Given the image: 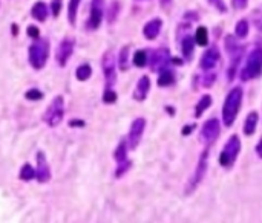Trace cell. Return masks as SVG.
<instances>
[{
	"label": "cell",
	"mask_w": 262,
	"mask_h": 223,
	"mask_svg": "<svg viewBox=\"0 0 262 223\" xmlns=\"http://www.w3.org/2000/svg\"><path fill=\"white\" fill-rule=\"evenodd\" d=\"M256 153L259 155V157H262V139L258 142V145H256Z\"/></svg>",
	"instance_id": "obj_42"
},
{
	"label": "cell",
	"mask_w": 262,
	"mask_h": 223,
	"mask_svg": "<svg viewBox=\"0 0 262 223\" xmlns=\"http://www.w3.org/2000/svg\"><path fill=\"white\" fill-rule=\"evenodd\" d=\"M261 73H262V49L255 47L247 57L245 66L239 72V78L242 81H250L258 78Z\"/></svg>",
	"instance_id": "obj_2"
},
{
	"label": "cell",
	"mask_w": 262,
	"mask_h": 223,
	"mask_svg": "<svg viewBox=\"0 0 262 223\" xmlns=\"http://www.w3.org/2000/svg\"><path fill=\"white\" fill-rule=\"evenodd\" d=\"M128 55H129V46H124L120 51V58H118V66H120L121 70H128L129 69Z\"/></svg>",
	"instance_id": "obj_30"
},
{
	"label": "cell",
	"mask_w": 262,
	"mask_h": 223,
	"mask_svg": "<svg viewBox=\"0 0 262 223\" xmlns=\"http://www.w3.org/2000/svg\"><path fill=\"white\" fill-rule=\"evenodd\" d=\"M207 162H209V148H206V150L201 153V156H199L196 170H195L193 176L190 178L189 183H187V187H185V194H192L196 190L198 185L203 182V179L206 176V171H207Z\"/></svg>",
	"instance_id": "obj_7"
},
{
	"label": "cell",
	"mask_w": 262,
	"mask_h": 223,
	"mask_svg": "<svg viewBox=\"0 0 262 223\" xmlns=\"http://www.w3.org/2000/svg\"><path fill=\"white\" fill-rule=\"evenodd\" d=\"M35 160H37V170H35V178L39 182L45 183L51 179V170H49V165L46 162V157L43 155V152H39L35 155Z\"/></svg>",
	"instance_id": "obj_15"
},
{
	"label": "cell",
	"mask_w": 262,
	"mask_h": 223,
	"mask_svg": "<svg viewBox=\"0 0 262 223\" xmlns=\"http://www.w3.org/2000/svg\"><path fill=\"white\" fill-rule=\"evenodd\" d=\"M146 127V119L144 118H136L132 126H131V132H129V148H136L143 138V132Z\"/></svg>",
	"instance_id": "obj_13"
},
{
	"label": "cell",
	"mask_w": 262,
	"mask_h": 223,
	"mask_svg": "<svg viewBox=\"0 0 262 223\" xmlns=\"http://www.w3.org/2000/svg\"><path fill=\"white\" fill-rule=\"evenodd\" d=\"M28 35L31 37V39H40V29L34 26V24H31V26H28Z\"/></svg>",
	"instance_id": "obj_37"
},
{
	"label": "cell",
	"mask_w": 262,
	"mask_h": 223,
	"mask_svg": "<svg viewBox=\"0 0 262 223\" xmlns=\"http://www.w3.org/2000/svg\"><path fill=\"white\" fill-rule=\"evenodd\" d=\"M258 121H259L258 112H250V113L247 115L245 122H244V133H245L247 136H250V134L255 133L256 126H258Z\"/></svg>",
	"instance_id": "obj_19"
},
{
	"label": "cell",
	"mask_w": 262,
	"mask_h": 223,
	"mask_svg": "<svg viewBox=\"0 0 262 223\" xmlns=\"http://www.w3.org/2000/svg\"><path fill=\"white\" fill-rule=\"evenodd\" d=\"M170 3V0H161V5H163V6H167Z\"/></svg>",
	"instance_id": "obj_44"
},
{
	"label": "cell",
	"mask_w": 262,
	"mask_h": 223,
	"mask_svg": "<svg viewBox=\"0 0 262 223\" xmlns=\"http://www.w3.org/2000/svg\"><path fill=\"white\" fill-rule=\"evenodd\" d=\"M31 14L35 20L39 22H46L48 16H49V8L45 2H37L32 9H31Z\"/></svg>",
	"instance_id": "obj_18"
},
{
	"label": "cell",
	"mask_w": 262,
	"mask_h": 223,
	"mask_svg": "<svg viewBox=\"0 0 262 223\" xmlns=\"http://www.w3.org/2000/svg\"><path fill=\"white\" fill-rule=\"evenodd\" d=\"M173 83H175L173 70L166 67V69H163L159 72V77H158V86H159V88H167V86H172Z\"/></svg>",
	"instance_id": "obj_20"
},
{
	"label": "cell",
	"mask_w": 262,
	"mask_h": 223,
	"mask_svg": "<svg viewBox=\"0 0 262 223\" xmlns=\"http://www.w3.org/2000/svg\"><path fill=\"white\" fill-rule=\"evenodd\" d=\"M248 29H250V26H248V22L242 19V20H239L238 23H236L235 35L238 37V39H245L247 34H248Z\"/></svg>",
	"instance_id": "obj_27"
},
{
	"label": "cell",
	"mask_w": 262,
	"mask_h": 223,
	"mask_svg": "<svg viewBox=\"0 0 262 223\" xmlns=\"http://www.w3.org/2000/svg\"><path fill=\"white\" fill-rule=\"evenodd\" d=\"M193 129H195V126H187V127H184V129H183V134H189V133H192Z\"/></svg>",
	"instance_id": "obj_43"
},
{
	"label": "cell",
	"mask_w": 262,
	"mask_h": 223,
	"mask_svg": "<svg viewBox=\"0 0 262 223\" xmlns=\"http://www.w3.org/2000/svg\"><path fill=\"white\" fill-rule=\"evenodd\" d=\"M232 5L235 9H245L248 5V0H232Z\"/></svg>",
	"instance_id": "obj_38"
},
{
	"label": "cell",
	"mask_w": 262,
	"mask_h": 223,
	"mask_svg": "<svg viewBox=\"0 0 262 223\" xmlns=\"http://www.w3.org/2000/svg\"><path fill=\"white\" fill-rule=\"evenodd\" d=\"M20 179L25 180V182H28V180H32L35 179V170L29 165V164H25L20 170Z\"/></svg>",
	"instance_id": "obj_28"
},
{
	"label": "cell",
	"mask_w": 262,
	"mask_h": 223,
	"mask_svg": "<svg viewBox=\"0 0 262 223\" xmlns=\"http://www.w3.org/2000/svg\"><path fill=\"white\" fill-rule=\"evenodd\" d=\"M12 32H14V35H17V26H16V24L12 26Z\"/></svg>",
	"instance_id": "obj_45"
},
{
	"label": "cell",
	"mask_w": 262,
	"mask_h": 223,
	"mask_svg": "<svg viewBox=\"0 0 262 223\" xmlns=\"http://www.w3.org/2000/svg\"><path fill=\"white\" fill-rule=\"evenodd\" d=\"M241 152V141H239V136H230V139L227 141V144L224 145L222 152L219 155V164L226 168H230L235 162H236V157H238Z\"/></svg>",
	"instance_id": "obj_4"
},
{
	"label": "cell",
	"mask_w": 262,
	"mask_h": 223,
	"mask_svg": "<svg viewBox=\"0 0 262 223\" xmlns=\"http://www.w3.org/2000/svg\"><path fill=\"white\" fill-rule=\"evenodd\" d=\"M25 98H26V100H31V101H37V100H42L43 93L39 89H29L26 93H25Z\"/></svg>",
	"instance_id": "obj_34"
},
{
	"label": "cell",
	"mask_w": 262,
	"mask_h": 223,
	"mask_svg": "<svg viewBox=\"0 0 262 223\" xmlns=\"http://www.w3.org/2000/svg\"><path fill=\"white\" fill-rule=\"evenodd\" d=\"M49 55V42L46 39H37L35 43L29 46V63L34 69L40 70L45 67Z\"/></svg>",
	"instance_id": "obj_3"
},
{
	"label": "cell",
	"mask_w": 262,
	"mask_h": 223,
	"mask_svg": "<svg viewBox=\"0 0 262 223\" xmlns=\"http://www.w3.org/2000/svg\"><path fill=\"white\" fill-rule=\"evenodd\" d=\"M255 24L259 31H262V8L255 12Z\"/></svg>",
	"instance_id": "obj_39"
},
{
	"label": "cell",
	"mask_w": 262,
	"mask_h": 223,
	"mask_svg": "<svg viewBox=\"0 0 262 223\" xmlns=\"http://www.w3.org/2000/svg\"><path fill=\"white\" fill-rule=\"evenodd\" d=\"M204 72H206V75L203 77L201 84L204 86V88H210V86L213 84L215 80H216V73L213 70H204Z\"/></svg>",
	"instance_id": "obj_31"
},
{
	"label": "cell",
	"mask_w": 262,
	"mask_h": 223,
	"mask_svg": "<svg viewBox=\"0 0 262 223\" xmlns=\"http://www.w3.org/2000/svg\"><path fill=\"white\" fill-rule=\"evenodd\" d=\"M128 142L126 141H121L120 144H118V147H117V150H115V153H114V157H115V160L120 164V162H124V160H128Z\"/></svg>",
	"instance_id": "obj_23"
},
{
	"label": "cell",
	"mask_w": 262,
	"mask_h": 223,
	"mask_svg": "<svg viewBox=\"0 0 262 223\" xmlns=\"http://www.w3.org/2000/svg\"><path fill=\"white\" fill-rule=\"evenodd\" d=\"M131 167H132L131 160H124V162H120V164H118V168H117V171H115V176H117V178H121L123 175H126L128 170H129Z\"/></svg>",
	"instance_id": "obj_33"
},
{
	"label": "cell",
	"mask_w": 262,
	"mask_h": 223,
	"mask_svg": "<svg viewBox=\"0 0 262 223\" xmlns=\"http://www.w3.org/2000/svg\"><path fill=\"white\" fill-rule=\"evenodd\" d=\"M74 46H76V42H74L72 39H65L58 45L57 52H55V58H57V63L60 66H66L68 60L71 58V55L74 52Z\"/></svg>",
	"instance_id": "obj_12"
},
{
	"label": "cell",
	"mask_w": 262,
	"mask_h": 223,
	"mask_svg": "<svg viewBox=\"0 0 262 223\" xmlns=\"http://www.w3.org/2000/svg\"><path fill=\"white\" fill-rule=\"evenodd\" d=\"M103 14H105V0H92L91 17H89V22H87V28L98 29L103 20Z\"/></svg>",
	"instance_id": "obj_9"
},
{
	"label": "cell",
	"mask_w": 262,
	"mask_h": 223,
	"mask_svg": "<svg viewBox=\"0 0 262 223\" xmlns=\"http://www.w3.org/2000/svg\"><path fill=\"white\" fill-rule=\"evenodd\" d=\"M83 126H84V121H80V119L69 121V127H83Z\"/></svg>",
	"instance_id": "obj_41"
},
{
	"label": "cell",
	"mask_w": 262,
	"mask_h": 223,
	"mask_svg": "<svg viewBox=\"0 0 262 223\" xmlns=\"http://www.w3.org/2000/svg\"><path fill=\"white\" fill-rule=\"evenodd\" d=\"M149 61H151V67L154 72H161L169 66V63H172V57L167 49L163 47V49H157Z\"/></svg>",
	"instance_id": "obj_10"
},
{
	"label": "cell",
	"mask_w": 262,
	"mask_h": 223,
	"mask_svg": "<svg viewBox=\"0 0 262 223\" xmlns=\"http://www.w3.org/2000/svg\"><path fill=\"white\" fill-rule=\"evenodd\" d=\"M221 132V126H219V121L216 118H210L209 121L204 122L203 130H201V139H204L209 145L213 142L215 139H218Z\"/></svg>",
	"instance_id": "obj_11"
},
{
	"label": "cell",
	"mask_w": 262,
	"mask_h": 223,
	"mask_svg": "<svg viewBox=\"0 0 262 223\" xmlns=\"http://www.w3.org/2000/svg\"><path fill=\"white\" fill-rule=\"evenodd\" d=\"M195 42L199 46H207L209 45V31L206 26H199L195 34Z\"/></svg>",
	"instance_id": "obj_25"
},
{
	"label": "cell",
	"mask_w": 262,
	"mask_h": 223,
	"mask_svg": "<svg viewBox=\"0 0 262 223\" xmlns=\"http://www.w3.org/2000/svg\"><path fill=\"white\" fill-rule=\"evenodd\" d=\"M151 90V80H149L147 75L141 77L138 84H136V88L133 90V100L136 101H144L147 98V93Z\"/></svg>",
	"instance_id": "obj_17"
},
{
	"label": "cell",
	"mask_w": 262,
	"mask_h": 223,
	"mask_svg": "<svg viewBox=\"0 0 262 223\" xmlns=\"http://www.w3.org/2000/svg\"><path fill=\"white\" fill-rule=\"evenodd\" d=\"M181 51H183V55L184 58L190 60L192 55H193V51H195V40L192 39L190 35H187L183 39L181 42Z\"/></svg>",
	"instance_id": "obj_21"
},
{
	"label": "cell",
	"mask_w": 262,
	"mask_h": 223,
	"mask_svg": "<svg viewBox=\"0 0 262 223\" xmlns=\"http://www.w3.org/2000/svg\"><path fill=\"white\" fill-rule=\"evenodd\" d=\"M92 75V67L91 65H81L79 66V69L76 70V77L79 81H86V80H89Z\"/></svg>",
	"instance_id": "obj_26"
},
{
	"label": "cell",
	"mask_w": 262,
	"mask_h": 223,
	"mask_svg": "<svg viewBox=\"0 0 262 223\" xmlns=\"http://www.w3.org/2000/svg\"><path fill=\"white\" fill-rule=\"evenodd\" d=\"M226 51L230 55V67H229V73H227V78L232 81L235 78V73L238 70V65L241 61L242 52H244V47L236 42L235 37L229 35L226 37Z\"/></svg>",
	"instance_id": "obj_5"
},
{
	"label": "cell",
	"mask_w": 262,
	"mask_h": 223,
	"mask_svg": "<svg viewBox=\"0 0 262 223\" xmlns=\"http://www.w3.org/2000/svg\"><path fill=\"white\" fill-rule=\"evenodd\" d=\"M207 2L213 6L216 11H219V12H227V6H226V3H224V0H207Z\"/></svg>",
	"instance_id": "obj_36"
},
{
	"label": "cell",
	"mask_w": 262,
	"mask_h": 223,
	"mask_svg": "<svg viewBox=\"0 0 262 223\" xmlns=\"http://www.w3.org/2000/svg\"><path fill=\"white\" fill-rule=\"evenodd\" d=\"M241 103H242V89L233 88L229 92L226 101H224V107H222V122L226 127L233 126L236 116L239 113Z\"/></svg>",
	"instance_id": "obj_1"
},
{
	"label": "cell",
	"mask_w": 262,
	"mask_h": 223,
	"mask_svg": "<svg viewBox=\"0 0 262 223\" xmlns=\"http://www.w3.org/2000/svg\"><path fill=\"white\" fill-rule=\"evenodd\" d=\"M81 0H69V6H68V20L71 24H76L77 20V11H79V5Z\"/></svg>",
	"instance_id": "obj_24"
},
{
	"label": "cell",
	"mask_w": 262,
	"mask_h": 223,
	"mask_svg": "<svg viewBox=\"0 0 262 223\" xmlns=\"http://www.w3.org/2000/svg\"><path fill=\"white\" fill-rule=\"evenodd\" d=\"M102 66H103V73H105V78H106V89H112L115 81H117V72H115L117 65H115V58H114L112 51H107L103 55Z\"/></svg>",
	"instance_id": "obj_8"
},
{
	"label": "cell",
	"mask_w": 262,
	"mask_h": 223,
	"mask_svg": "<svg viewBox=\"0 0 262 223\" xmlns=\"http://www.w3.org/2000/svg\"><path fill=\"white\" fill-rule=\"evenodd\" d=\"M161 28H163V20L161 19H152L151 22H147L144 24V28H143V34L147 40H155Z\"/></svg>",
	"instance_id": "obj_16"
},
{
	"label": "cell",
	"mask_w": 262,
	"mask_h": 223,
	"mask_svg": "<svg viewBox=\"0 0 262 223\" xmlns=\"http://www.w3.org/2000/svg\"><path fill=\"white\" fill-rule=\"evenodd\" d=\"M211 106V96L210 95H203V98L201 100L198 101V104H196V109H195V116L196 118H199L201 116L204 112L209 109Z\"/></svg>",
	"instance_id": "obj_22"
},
{
	"label": "cell",
	"mask_w": 262,
	"mask_h": 223,
	"mask_svg": "<svg viewBox=\"0 0 262 223\" xmlns=\"http://www.w3.org/2000/svg\"><path fill=\"white\" fill-rule=\"evenodd\" d=\"M65 101H63V96L58 95L55 96L51 106H49L43 115V121L45 124H48L49 127H57L58 124L61 122V119H63V115H65Z\"/></svg>",
	"instance_id": "obj_6"
},
{
	"label": "cell",
	"mask_w": 262,
	"mask_h": 223,
	"mask_svg": "<svg viewBox=\"0 0 262 223\" xmlns=\"http://www.w3.org/2000/svg\"><path fill=\"white\" fill-rule=\"evenodd\" d=\"M219 58H221V55H219L218 47H210L203 54L201 61H199V66H201L203 70H213L219 63Z\"/></svg>",
	"instance_id": "obj_14"
},
{
	"label": "cell",
	"mask_w": 262,
	"mask_h": 223,
	"mask_svg": "<svg viewBox=\"0 0 262 223\" xmlns=\"http://www.w3.org/2000/svg\"><path fill=\"white\" fill-rule=\"evenodd\" d=\"M118 12H120V5H118V2H114V3L109 6V12H107V20H109V23H114V22H115Z\"/></svg>",
	"instance_id": "obj_32"
},
{
	"label": "cell",
	"mask_w": 262,
	"mask_h": 223,
	"mask_svg": "<svg viewBox=\"0 0 262 223\" xmlns=\"http://www.w3.org/2000/svg\"><path fill=\"white\" fill-rule=\"evenodd\" d=\"M103 101H105L106 104H112V103L117 101V93L114 92V89H106V90H105Z\"/></svg>",
	"instance_id": "obj_35"
},
{
	"label": "cell",
	"mask_w": 262,
	"mask_h": 223,
	"mask_svg": "<svg viewBox=\"0 0 262 223\" xmlns=\"http://www.w3.org/2000/svg\"><path fill=\"white\" fill-rule=\"evenodd\" d=\"M147 60H149L147 58V52L143 51V49H140V51H136L133 54V65L136 67H144L147 65Z\"/></svg>",
	"instance_id": "obj_29"
},
{
	"label": "cell",
	"mask_w": 262,
	"mask_h": 223,
	"mask_svg": "<svg viewBox=\"0 0 262 223\" xmlns=\"http://www.w3.org/2000/svg\"><path fill=\"white\" fill-rule=\"evenodd\" d=\"M51 8H52V14H54V17H57V16H58V12H60V9H61V3L58 2V0H55V2L51 5Z\"/></svg>",
	"instance_id": "obj_40"
}]
</instances>
